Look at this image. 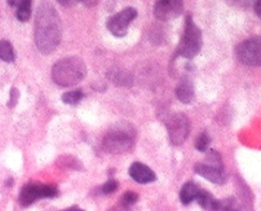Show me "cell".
<instances>
[{"label":"cell","instance_id":"cell-1","mask_svg":"<svg viewBox=\"0 0 261 211\" xmlns=\"http://www.w3.org/2000/svg\"><path fill=\"white\" fill-rule=\"evenodd\" d=\"M61 20L52 4L43 2L35 18V44L44 55H49L61 43Z\"/></svg>","mask_w":261,"mask_h":211},{"label":"cell","instance_id":"cell-2","mask_svg":"<svg viewBox=\"0 0 261 211\" xmlns=\"http://www.w3.org/2000/svg\"><path fill=\"white\" fill-rule=\"evenodd\" d=\"M87 75V66L79 57H64L52 67V79L61 87H71L83 81Z\"/></svg>","mask_w":261,"mask_h":211},{"label":"cell","instance_id":"cell-3","mask_svg":"<svg viewBox=\"0 0 261 211\" xmlns=\"http://www.w3.org/2000/svg\"><path fill=\"white\" fill-rule=\"evenodd\" d=\"M136 130L128 122H119L110 127L102 139V148L111 154L125 153L135 145Z\"/></svg>","mask_w":261,"mask_h":211},{"label":"cell","instance_id":"cell-4","mask_svg":"<svg viewBox=\"0 0 261 211\" xmlns=\"http://www.w3.org/2000/svg\"><path fill=\"white\" fill-rule=\"evenodd\" d=\"M202 48V31L195 25L192 16L188 14L185 20V28L177 47V55L184 59H193Z\"/></svg>","mask_w":261,"mask_h":211},{"label":"cell","instance_id":"cell-5","mask_svg":"<svg viewBox=\"0 0 261 211\" xmlns=\"http://www.w3.org/2000/svg\"><path fill=\"white\" fill-rule=\"evenodd\" d=\"M194 171L214 184H224L226 181V172L221 156L217 150H208L206 161L198 162L194 166Z\"/></svg>","mask_w":261,"mask_h":211},{"label":"cell","instance_id":"cell-6","mask_svg":"<svg viewBox=\"0 0 261 211\" xmlns=\"http://www.w3.org/2000/svg\"><path fill=\"white\" fill-rule=\"evenodd\" d=\"M60 195L57 186L52 184L43 183H28L22 186L20 192L18 201L22 206L33 205L35 201L42 200V198H55Z\"/></svg>","mask_w":261,"mask_h":211},{"label":"cell","instance_id":"cell-7","mask_svg":"<svg viewBox=\"0 0 261 211\" xmlns=\"http://www.w3.org/2000/svg\"><path fill=\"white\" fill-rule=\"evenodd\" d=\"M167 131H168V137L172 145L184 144L190 133V121L182 113L172 114L168 120L166 121Z\"/></svg>","mask_w":261,"mask_h":211},{"label":"cell","instance_id":"cell-8","mask_svg":"<svg viewBox=\"0 0 261 211\" xmlns=\"http://www.w3.org/2000/svg\"><path fill=\"white\" fill-rule=\"evenodd\" d=\"M237 59L248 66H261V38H250L236 50Z\"/></svg>","mask_w":261,"mask_h":211},{"label":"cell","instance_id":"cell-9","mask_svg":"<svg viewBox=\"0 0 261 211\" xmlns=\"http://www.w3.org/2000/svg\"><path fill=\"white\" fill-rule=\"evenodd\" d=\"M137 17V11L132 7L123 9L119 13L114 14L110 17L108 21V30L117 38H123L127 35L128 28H129L130 22Z\"/></svg>","mask_w":261,"mask_h":211},{"label":"cell","instance_id":"cell-10","mask_svg":"<svg viewBox=\"0 0 261 211\" xmlns=\"http://www.w3.org/2000/svg\"><path fill=\"white\" fill-rule=\"evenodd\" d=\"M182 11L184 0H156L154 4V16L159 21L175 20Z\"/></svg>","mask_w":261,"mask_h":211},{"label":"cell","instance_id":"cell-11","mask_svg":"<svg viewBox=\"0 0 261 211\" xmlns=\"http://www.w3.org/2000/svg\"><path fill=\"white\" fill-rule=\"evenodd\" d=\"M128 174L136 183L140 184H149L156 180L155 172L146 165L141 163V162H134L129 166Z\"/></svg>","mask_w":261,"mask_h":211},{"label":"cell","instance_id":"cell-12","mask_svg":"<svg viewBox=\"0 0 261 211\" xmlns=\"http://www.w3.org/2000/svg\"><path fill=\"white\" fill-rule=\"evenodd\" d=\"M176 96H177L178 100L184 104H190L194 100L195 92H194V86H193L192 82L188 78L181 79L180 83L176 87Z\"/></svg>","mask_w":261,"mask_h":211},{"label":"cell","instance_id":"cell-13","mask_svg":"<svg viewBox=\"0 0 261 211\" xmlns=\"http://www.w3.org/2000/svg\"><path fill=\"white\" fill-rule=\"evenodd\" d=\"M200 188L194 183V181H188L182 185L180 191V201L182 205L188 206L197 200V196L199 193Z\"/></svg>","mask_w":261,"mask_h":211},{"label":"cell","instance_id":"cell-14","mask_svg":"<svg viewBox=\"0 0 261 211\" xmlns=\"http://www.w3.org/2000/svg\"><path fill=\"white\" fill-rule=\"evenodd\" d=\"M195 201H198L200 207H203L207 211H216L217 207H219V200H216L210 192L203 191V189L199 191Z\"/></svg>","mask_w":261,"mask_h":211},{"label":"cell","instance_id":"cell-15","mask_svg":"<svg viewBox=\"0 0 261 211\" xmlns=\"http://www.w3.org/2000/svg\"><path fill=\"white\" fill-rule=\"evenodd\" d=\"M109 77L118 86H130L132 84V77L123 70L114 69L109 73Z\"/></svg>","mask_w":261,"mask_h":211},{"label":"cell","instance_id":"cell-16","mask_svg":"<svg viewBox=\"0 0 261 211\" xmlns=\"http://www.w3.org/2000/svg\"><path fill=\"white\" fill-rule=\"evenodd\" d=\"M16 59L14 50L8 40H0V60L4 62H13Z\"/></svg>","mask_w":261,"mask_h":211},{"label":"cell","instance_id":"cell-17","mask_svg":"<svg viewBox=\"0 0 261 211\" xmlns=\"http://www.w3.org/2000/svg\"><path fill=\"white\" fill-rule=\"evenodd\" d=\"M84 98V93L82 89H72V91L65 92L62 95V101L65 104H69V105H76V104L81 103Z\"/></svg>","mask_w":261,"mask_h":211},{"label":"cell","instance_id":"cell-18","mask_svg":"<svg viewBox=\"0 0 261 211\" xmlns=\"http://www.w3.org/2000/svg\"><path fill=\"white\" fill-rule=\"evenodd\" d=\"M31 3L33 0H28L25 3H22L21 6H18L16 8V18L21 22H26L29 21L31 16Z\"/></svg>","mask_w":261,"mask_h":211},{"label":"cell","instance_id":"cell-19","mask_svg":"<svg viewBox=\"0 0 261 211\" xmlns=\"http://www.w3.org/2000/svg\"><path fill=\"white\" fill-rule=\"evenodd\" d=\"M210 144H211V137L208 136V133L202 132L199 136H198L197 142H195V148H197V150H199V152H206V150L208 149Z\"/></svg>","mask_w":261,"mask_h":211},{"label":"cell","instance_id":"cell-20","mask_svg":"<svg viewBox=\"0 0 261 211\" xmlns=\"http://www.w3.org/2000/svg\"><path fill=\"white\" fill-rule=\"evenodd\" d=\"M137 200H139V195H137L136 192L128 191L122 196V198H120L119 202L123 203V205L128 206V207H130V206L135 205V203L137 202Z\"/></svg>","mask_w":261,"mask_h":211},{"label":"cell","instance_id":"cell-21","mask_svg":"<svg viewBox=\"0 0 261 211\" xmlns=\"http://www.w3.org/2000/svg\"><path fill=\"white\" fill-rule=\"evenodd\" d=\"M117 189L118 181L114 180V179H110V180H108L102 186H101V192H102L103 195H111V193H114Z\"/></svg>","mask_w":261,"mask_h":211},{"label":"cell","instance_id":"cell-22","mask_svg":"<svg viewBox=\"0 0 261 211\" xmlns=\"http://www.w3.org/2000/svg\"><path fill=\"white\" fill-rule=\"evenodd\" d=\"M216 211H238V208L234 205V201L228 198V200L219 201V207Z\"/></svg>","mask_w":261,"mask_h":211},{"label":"cell","instance_id":"cell-23","mask_svg":"<svg viewBox=\"0 0 261 211\" xmlns=\"http://www.w3.org/2000/svg\"><path fill=\"white\" fill-rule=\"evenodd\" d=\"M229 6L238 7V8H248L250 6L255 4L256 0H225Z\"/></svg>","mask_w":261,"mask_h":211},{"label":"cell","instance_id":"cell-24","mask_svg":"<svg viewBox=\"0 0 261 211\" xmlns=\"http://www.w3.org/2000/svg\"><path fill=\"white\" fill-rule=\"evenodd\" d=\"M17 101H18V89L13 87L11 91V103H9V106L13 108V106L17 104Z\"/></svg>","mask_w":261,"mask_h":211},{"label":"cell","instance_id":"cell-25","mask_svg":"<svg viewBox=\"0 0 261 211\" xmlns=\"http://www.w3.org/2000/svg\"><path fill=\"white\" fill-rule=\"evenodd\" d=\"M61 6H65V7H71L74 6V4H76L78 2H81V0H57Z\"/></svg>","mask_w":261,"mask_h":211},{"label":"cell","instance_id":"cell-26","mask_svg":"<svg viewBox=\"0 0 261 211\" xmlns=\"http://www.w3.org/2000/svg\"><path fill=\"white\" fill-rule=\"evenodd\" d=\"M129 208L130 207H128V206L123 205V203L119 202L117 206H114V207L111 208V210H109V211H129Z\"/></svg>","mask_w":261,"mask_h":211},{"label":"cell","instance_id":"cell-27","mask_svg":"<svg viewBox=\"0 0 261 211\" xmlns=\"http://www.w3.org/2000/svg\"><path fill=\"white\" fill-rule=\"evenodd\" d=\"M86 7H95L100 3V0H81Z\"/></svg>","mask_w":261,"mask_h":211},{"label":"cell","instance_id":"cell-28","mask_svg":"<svg viewBox=\"0 0 261 211\" xmlns=\"http://www.w3.org/2000/svg\"><path fill=\"white\" fill-rule=\"evenodd\" d=\"M25 2H28V0H8V4L11 7H13V8H17V7L21 6Z\"/></svg>","mask_w":261,"mask_h":211},{"label":"cell","instance_id":"cell-29","mask_svg":"<svg viewBox=\"0 0 261 211\" xmlns=\"http://www.w3.org/2000/svg\"><path fill=\"white\" fill-rule=\"evenodd\" d=\"M253 8H255L256 14L261 18V0H256L255 4H253Z\"/></svg>","mask_w":261,"mask_h":211},{"label":"cell","instance_id":"cell-30","mask_svg":"<svg viewBox=\"0 0 261 211\" xmlns=\"http://www.w3.org/2000/svg\"><path fill=\"white\" fill-rule=\"evenodd\" d=\"M61 211H84V210H82V208H79L78 206H72V207L65 208V210H61Z\"/></svg>","mask_w":261,"mask_h":211}]
</instances>
